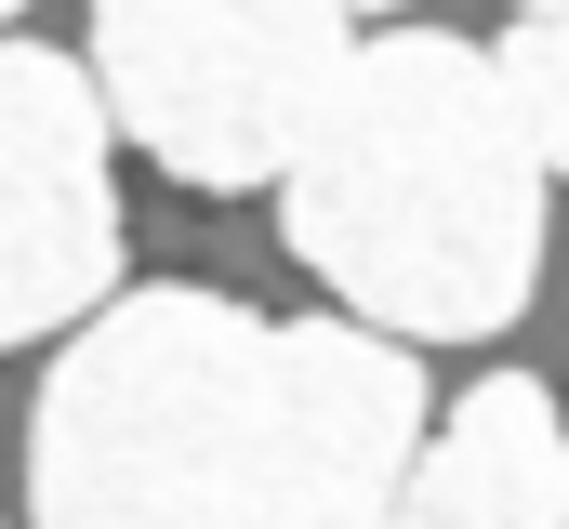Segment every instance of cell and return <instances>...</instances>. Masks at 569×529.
<instances>
[{
	"label": "cell",
	"mask_w": 569,
	"mask_h": 529,
	"mask_svg": "<svg viewBox=\"0 0 569 529\" xmlns=\"http://www.w3.org/2000/svg\"><path fill=\"white\" fill-rule=\"evenodd\" d=\"M425 423L411 345L146 278L40 371L27 529H385Z\"/></svg>",
	"instance_id": "cell-1"
},
{
	"label": "cell",
	"mask_w": 569,
	"mask_h": 529,
	"mask_svg": "<svg viewBox=\"0 0 569 529\" xmlns=\"http://www.w3.org/2000/svg\"><path fill=\"white\" fill-rule=\"evenodd\" d=\"M107 107L67 40L0 27V345L80 331L120 305V172Z\"/></svg>",
	"instance_id": "cell-4"
},
{
	"label": "cell",
	"mask_w": 569,
	"mask_h": 529,
	"mask_svg": "<svg viewBox=\"0 0 569 529\" xmlns=\"http://www.w3.org/2000/svg\"><path fill=\"white\" fill-rule=\"evenodd\" d=\"M385 529H569V423L530 371L463 385L450 423H425Z\"/></svg>",
	"instance_id": "cell-5"
},
{
	"label": "cell",
	"mask_w": 569,
	"mask_h": 529,
	"mask_svg": "<svg viewBox=\"0 0 569 529\" xmlns=\"http://www.w3.org/2000/svg\"><path fill=\"white\" fill-rule=\"evenodd\" d=\"M490 80H503V107L530 132V159H543V186L569 172V13H517L503 40H490Z\"/></svg>",
	"instance_id": "cell-6"
},
{
	"label": "cell",
	"mask_w": 569,
	"mask_h": 529,
	"mask_svg": "<svg viewBox=\"0 0 569 529\" xmlns=\"http://www.w3.org/2000/svg\"><path fill=\"white\" fill-rule=\"evenodd\" d=\"M345 53H358V13L331 0H107L80 40L107 132H133L172 186H212V199L291 172Z\"/></svg>",
	"instance_id": "cell-3"
},
{
	"label": "cell",
	"mask_w": 569,
	"mask_h": 529,
	"mask_svg": "<svg viewBox=\"0 0 569 529\" xmlns=\"http://www.w3.org/2000/svg\"><path fill=\"white\" fill-rule=\"evenodd\" d=\"M291 264L385 345H477L543 278V159L490 80V40L358 27L331 107L279 172Z\"/></svg>",
	"instance_id": "cell-2"
}]
</instances>
